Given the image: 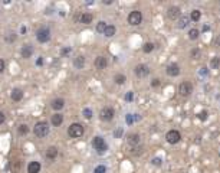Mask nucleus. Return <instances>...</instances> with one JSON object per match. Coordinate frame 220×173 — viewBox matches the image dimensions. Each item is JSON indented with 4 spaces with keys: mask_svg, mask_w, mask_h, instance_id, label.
I'll list each match as a JSON object with an SVG mask.
<instances>
[{
    "mask_svg": "<svg viewBox=\"0 0 220 173\" xmlns=\"http://www.w3.org/2000/svg\"><path fill=\"white\" fill-rule=\"evenodd\" d=\"M180 7H177V6H171L169 7V10H167V15H169L170 19H177V17H180Z\"/></svg>",
    "mask_w": 220,
    "mask_h": 173,
    "instance_id": "9b49d317",
    "label": "nucleus"
},
{
    "mask_svg": "<svg viewBox=\"0 0 220 173\" xmlns=\"http://www.w3.org/2000/svg\"><path fill=\"white\" fill-rule=\"evenodd\" d=\"M166 140L169 141L170 144H177L180 140H181V136L177 130H170L169 133L166 134Z\"/></svg>",
    "mask_w": 220,
    "mask_h": 173,
    "instance_id": "0eeeda50",
    "label": "nucleus"
},
{
    "mask_svg": "<svg viewBox=\"0 0 220 173\" xmlns=\"http://www.w3.org/2000/svg\"><path fill=\"white\" fill-rule=\"evenodd\" d=\"M84 117H85V118H88V120H89V118H92V110H91V108H85V110H84Z\"/></svg>",
    "mask_w": 220,
    "mask_h": 173,
    "instance_id": "473e14b6",
    "label": "nucleus"
},
{
    "mask_svg": "<svg viewBox=\"0 0 220 173\" xmlns=\"http://www.w3.org/2000/svg\"><path fill=\"white\" fill-rule=\"evenodd\" d=\"M160 84H161V82H160L158 78H155V79H152L151 81V86H154V88H155V86H160Z\"/></svg>",
    "mask_w": 220,
    "mask_h": 173,
    "instance_id": "e433bc0d",
    "label": "nucleus"
},
{
    "mask_svg": "<svg viewBox=\"0 0 220 173\" xmlns=\"http://www.w3.org/2000/svg\"><path fill=\"white\" fill-rule=\"evenodd\" d=\"M128 143L135 147L137 144H140V136H138V134H130V136H128Z\"/></svg>",
    "mask_w": 220,
    "mask_h": 173,
    "instance_id": "412c9836",
    "label": "nucleus"
},
{
    "mask_svg": "<svg viewBox=\"0 0 220 173\" xmlns=\"http://www.w3.org/2000/svg\"><path fill=\"white\" fill-rule=\"evenodd\" d=\"M188 38H190L191 40H196V39L199 38V30H197V29H191V30L188 32Z\"/></svg>",
    "mask_w": 220,
    "mask_h": 173,
    "instance_id": "c756f323",
    "label": "nucleus"
},
{
    "mask_svg": "<svg viewBox=\"0 0 220 173\" xmlns=\"http://www.w3.org/2000/svg\"><path fill=\"white\" fill-rule=\"evenodd\" d=\"M197 117H199V120L206 121V120H207V117H209V113H207L206 110H203V111H200V113L197 114Z\"/></svg>",
    "mask_w": 220,
    "mask_h": 173,
    "instance_id": "7c9ffc66",
    "label": "nucleus"
},
{
    "mask_svg": "<svg viewBox=\"0 0 220 173\" xmlns=\"http://www.w3.org/2000/svg\"><path fill=\"white\" fill-rule=\"evenodd\" d=\"M112 0H104V4H111Z\"/></svg>",
    "mask_w": 220,
    "mask_h": 173,
    "instance_id": "c03bdc74",
    "label": "nucleus"
},
{
    "mask_svg": "<svg viewBox=\"0 0 220 173\" xmlns=\"http://www.w3.org/2000/svg\"><path fill=\"white\" fill-rule=\"evenodd\" d=\"M106 65H108V61H106L105 56H98V58L95 59V67L98 69H105Z\"/></svg>",
    "mask_w": 220,
    "mask_h": 173,
    "instance_id": "f8f14e48",
    "label": "nucleus"
},
{
    "mask_svg": "<svg viewBox=\"0 0 220 173\" xmlns=\"http://www.w3.org/2000/svg\"><path fill=\"white\" fill-rule=\"evenodd\" d=\"M56 156H58V149H56V147L52 146V147H49V149L46 150V157H48V159L52 160V159H55Z\"/></svg>",
    "mask_w": 220,
    "mask_h": 173,
    "instance_id": "4be33fe9",
    "label": "nucleus"
},
{
    "mask_svg": "<svg viewBox=\"0 0 220 173\" xmlns=\"http://www.w3.org/2000/svg\"><path fill=\"white\" fill-rule=\"evenodd\" d=\"M106 26H108V25H106V23H105V22H99V23H98V25H97V32H99V33H104V32H105V29H106Z\"/></svg>",
    "mask_w": 220,
    "mask_h": 173,
    "instance_id": "a878e982",
    "label": "nucleus"
},
{
    "mask_svg": "<svg viewBox=\"0 0 220 173\" xmlns=\"http://www.w3.org/2000/svg\"><path fill=\"white\" fill-rule=\"evenodd\" d=\"M68 134H69V137H72V138L81 137V136L84 134V125H81V124H78V123L71 124L68 128Z\"/></svg>",
    "mask_w": 220,
    "mask_h": 173,
    "instance_id": "f03ea898",
    "label": "nucleus"
},
{
    "mask_svg": "<svg viewBox=\"0 0 220 173\" xmlns=\"http://www.w3.org/2000/svg\"><path fill=\"white\" fill-rule=\"evenodd\" d=\"M4 71V61L3 59H0V74Z\"/></svg>",
    "mask_w": 220,
    "mask_h": 173,
    "instance_id": "ea45409f",
    "label": "nucleus"
},
{
    "mask_svg": "<svg viewBox=\"0 0 220 173\" xmlns=\"http://www.w3.org/2000/svg\"><path fill=\"white\" fill-rule=\"evenodd\" d=\"M92 146H94V149L95 150H98V153H104L105 150H106V143H105V140L99 136H97V137H94L92 140Z\"/></svg>",
    "mask_w": 220,
    "mask_h": 173,
    "instance_id": "20e7f679",
    "label": "nucleus"
},
{
    "mask_svg": "<svg viewBox=\"0 0 220 173\" xmlns=\"http://www.w3.org/2000/svg\"><path fill=\"white\" fill-rule=\"evenodd\" d=\"M62 123H63V116H62L61 113H56V114L52 116V124H53V125L59 127Z\"/></svg>",
    "mask_w": 220,
    "mask_h": 173,
    "instance_id": "dca6fc26",
    "label": "nucleus"
},
{
    "mask_svg": "<svg viewBox=\"0 0 220 173\" xmlns=\"http://www.w3.org/2000/svg\"><path fill=\"white\" fill-rule=\"evenodd\" d=\"M200 74H204V75H206V74H207V71H206V68H202V71H200Z\"/></svg>",
    "mask_w": 220,
    "mask_h": 173,
    "instance_id": "a18cd8bd",
    "label": "nucleus"
},
{
    "mask_svg": "<svg viewBox=\"0 0 220 173\" xmlns=\"http://www.w3.org/2000/svg\"><path fill=\"white\" fill-rule=\"evenodd\" d=\"M73 65H75L78 69H81L85 65V56H82V55L76 56V58H75V61H73Z\"/></svg>",
    "mask_w": 220,
    "mask_h": 173,
    "instance_id": "a211bd4d",
    "label": "nucleus"
},
{
    "mask_svg": "<svg viewBox=\"0 0 220 173\" xmlns=\"http://www.w3.org/2000/svg\"><path fill=\"white\" fill-rule=\"evenodd\" d=\"M40 172V163L39 162H30L28 166V173H39Z\"/></svg>",
    "mask_w": 220,
    "mask_h": 173,
    "instance_id": "2eb2a0df",
    "label": "nucleus"
},
{
    "mask_svg": "<svg viewBox=\"0 0 220 173\" xmlns=\"http://www.w3.org/2000/svg\"><path fill=\"white\" fill-rule=\"evenodd\" d=\"M114 81L118 84V85H122L125 81H127V78H125V75H122V74H118V75H115V78H114Z\"/></svg>",
    "mask_w": 220,
    "mask_h": 173,
    "instance_id": "393cba45",
    "label": "nucleus"
},
{
    "mask_svg": "<svg viewBox=\"0 0 220 173\" xmlns=\"http://www.w3.org/2000/svg\"><path fill=\"white\" fill-rule=\"evenodd\" d=\"M92 19H94V16H92L91 13H84L82 16L79 17L81 23H84V25H89V23L92 22Z\"/></svg>",
    "mask_w": 220,
    "mask_h": 173,
    "instance_id": "6ab92c4d",
    "label": "nucleus"
},
{
    "mask_svg": "<svg viewBox=\"0 0 220 173\" xmlns=\"http://www.w3.org/2000/svg\"><path fill=\"white\" fill-rule=\"evenodd\" d=\"M4 118H6V117H4V114H3V113L0 111V125H1V124L4 123Z\"/></svg>",
    "mask_w": 220,
    "mask_h": 173,
    "instance_id": "79ce46f5",
    "label": "nucleus"
},
{
    "mask_svg": "<svg viewBox=\"0 0 220 173\" xmlns=\"http://www.w3.org/2000/svg\"><path fill=\"white\" fill-rule=\"evenodd\" d=\"M219 67H220V58H219V56L212 58V61H210V68H212V69H217Z\"/></svg>",
    "mask_w": 220,
    "mask_h": 173,
    "instance_id": "b1692460",
    "label": "nucleus"
},
{
    "mask_svg": "<svg viewBox=\"0 0 220 173\" xmlns=\"http://www.w3.org/2000/svg\"><path fill=\"white\" fill-rule=\"evenodd\" d=\"M33 133L36 137H46L48 134H49V124L46 123V121H39V123H36V125H35L33 128Z\"/></svg>",
    "mask_w": 220,
    "mask_h": 173,
    "instance_id": "f257e3e1",
    "label": "nucleus"
},
{
    "mask_svg": "<svg viewBox=\"0 0 220 173\" xmlns=\"http://www.w3.org/2000/svg\"><path fill=\"white\" fill-rule=\"evenodd\" d=\"M114 116H115V113H114V110L109 108V107L102 108L101 113H99V118H101L102 121H111L114 118Z\"/></svg>",
    "mask_w": 220,
    "mask_h": 173,
    "instance_id": "423d86ee",
    "label": "nucleus"
},
{
    "mask_svg": "<svg viewBox=\"0 0 220 173\" xmlns=\"http://www.w3.org/2000/svg\"><path fill=\"white\" fill-rule=\"evenodd\" d=\"M10 98H12L13 101H20V100L23 98V91H22L20 88H15V89L12 91V94H10Z\"/></svg>",
    "mask_w": 220,
    "mask_h": 173,
    "instance_id": "4468645a",
    "label": "nucleus"
},
{
    "mask_svg": "<svg viewBox=\"0 0 220 173\" xmlns=\"http://www.w3.org/2000/svg\"><path fill=\"white\" fill-rule=\"evenodd\" d=\"M200 16H202L200 10H193V12H191V15H190V19H191V20H194V22H197V20L200 19Z\"/></svg>",
    "mask_w": 220,
    "mask_h": 173,
    "instance_id": "cd10ccee",
    "label": "nucleus"
},
{
    "mask_svg": "<svg viewBox=\"0 0 220 173\" xmlns=\"http://www.w3.org/2000/svg\"><path fill=\"white\" fill-rule=\"evenodd\" d=\"M17 131H19V134H22V136H23V134H28V133H29V127H28L26 124H20Z\"/></svg>",
    "mask_w": 220,
    "mask_h": 173,
    "instance_id": "bb28decb",
    "label": "nucleus"
},
{
    "mask_svg": "<svg viewBox=\"0 0 220 173\" xmlns=\"http://www.w3.org/2000/svg\"><path fill=\"white\" fill-rule=\"evenodd\" d=\"M68 52H71V48H66V49H63V51H62V53H63V55H66Z\"/></svg>",
    "mask_w": 220,
    "mask_h": 173,
    "instance_id": "37998d69",
    "label": "nucleus"
},
{
    "mask_svg": "<svg viewBox=\"0 0 220 173\" xmlns=\"http://www.w3.org/2000/svg\"><path fill=\"white\" fill-rule=\"evenodd\" d=\"M32 52H33V48H32L30 45H25V46L22 48L20 53H22V56H23L25 59H29V58L32 56Z\"/></svg>",
    "mask_w": 220,
    "mask_h": 173,
    "instance_id": "ddd939ff",
    "label": "nucleus"
},
{
    "mask_svg": "<svg viewBox=\"0 0 220 173\" xmlns=\"http://www.w3.org/2000/svg\"><path fill=\"white\" fill-rule=\"evenodd\" d=\"M152 49H154V43H151V42H147V43L142 46V51L145 52V53H150Z\"/></svg>",
    "mask_w": 220,
    "mask_h": 173,
    "instance_id": "c85d7f7f",
    "label": "nucleus"
},
{
    "mask_svg": "<svg viewBox=\"0 0 220 173\" xmlns=\"http://www.w3.org/2000/svg\"><path fill=\"white\" fill-rule=\"evenodd\" d=\"M152 164H155V166H161V159H160V157H154V159H152Z\"/></svg>",
    "mask_w": 220,
    "mask_h": 173,
    "instance_id": "f704fd0d",
    "label": "nucleus"
},
{
    "mask_svg": "<svg viewBox=\"0 0 220 173\" xmlns=\"http://www.w3.org/2000/svg\"><path fill=\"white\" fill-rule=\"evenodd\" d=\"M213 45L217 46V48H220V35L216 38V39H213Z\"/></svg>",
    "mask_w": 220,
    "mask_h": 173,
    "instance_id": "4c0bfd02",
    "label": "nucleus"
},
{
    "mask_svg": "<svg viewBox=\"0 0 220 173\" xmlns=\"http://www.w3.org/2000/svg\"><path fill=\"white\" fill-rule=\"evenodd\" d=\"M125 121H127V123H128V124H133V114H128V116H127V117H125Z\"/></svg>",
    "mask_w": 220,
    "mask_h": 173,
    "instance_id": "58836bf2",
    "label": "nucleus"
},
{
    "mask_svg": "<svg viewBox=\"0 0 220 173\" xmlns=\"http://www.w3.org/2000/svg\"><path fill=\"white\" fill-rule=\"evenodd\" d=\"M134 72H135V75L138 77V78H144V77H147L148 74H150V69H148V67L147 65H137L135 69H134Z\"/></svg>",
    "mask_w": 220,
    "mask_h": 173,
    "instance_id": "1a4fd4ad",
    "label": "nucleus"
},
{
    "mask_svg": "<svg viewBox=\"0 0 220 173\" xmlns=\"http://www.w3.org/2000/svg\"><path fill=\"white\" fill-rule=\"evenodd\" d=\"M63 105H65V101H63L62 98H56V100H53V101H52V108H53V110H56V111L62 110V108H63Z\"/></svg>",
    "mask_w": 220,
    "mask_h": 173,
    "instance_id": "f3484780",
    "label": "nucleus"
},
{
    "mask_svg": "<svg viewBox=\"0 0 220 173\" xmlns=\"http://www.w3.org/2000/svg\"><path fill=\"white\" fill-rule=\"evenodd\" d=\"M125 100H127V101H131V100H133V92H128V94L125 95Z\"/></svg>",
    "mask_w": 220,
    "mask_h": 173,
    "instance_id": "a19ab883",
    "label": "nucleus"
},
{
    "mask_svg": "<svg viewBox=\"0 0 220 173\" xmlns=\"http://www.w3.org/2000/svg\"><path fill=\"white\" fill-rule=\"evenodd\" d=\"M188 22H190V16H181L180 20H178V25H177V26H178L180 29H184L187 25H188Z\"/></svg>",
    "mask_w": 220,
    "mask_h": 173,
    "instance_id": "5701e85b",
    "label": "nucleus"
},
{
    "mask_svg": "<svg viewBox=\"0 0 220 173\" xmlns=\"http://www.w3.org/2000/svg\"><path fill=\"white\" fill-rule=\"evenodd\" d=\"M191 91H193V85H191L190 82H187V81L181 82V84L178 85V92H180V95H183V97L190 95Z\"/></svg>",
    "mask_w": 220,
    "mask_h": 173,
    "instance_id": "6e6552de",
    "label": "nucleus"
},
{
    "mask_svg": "<svg viewBox=\"0 0 220 173\" xmlns=\"http://www.w3.org/2000/svg\"><path fill=\"white\" fill-rule=\"evenodd\" d=\"M115 32H117L115 26H112V25H108V26H106V29H105V32H104V35H105L106 38H112V36L115 35Z\"/></svg>",
    "mask_w": 220,
    "mask_h": 173,
    "instance_id": "aec40b11",
    "label": "nucleus"
},
{
    "mask_svg": "<svg viewBox=\"0 0 220 173\" xmlns=\"http://www.w3.org/2000/svg\"><path fill=\"white\" fill-rule=\"evenodd\" d=\"M166 72L170 77H177L180 74V67L177 64H170L169 67H167V69H166Z\"/></svg>",
    "mask_w": 220,
    "mask_h": 173,
    "instance_id": "9d476101",
    "label": "nucleus"
},
{
    "mask_svg": "<svg viewBox=\"0 0 220 173\" xmlns=\"http://www.w3.org/2000/svg\"><path fill=\"white\" fill-rule=\"evenodd\" d=\"M36 38H37L39 42L45 43V42H48V40L51 39V30H49L48 28H40V29L36 32Z\"/></svg>",
    "mask_w": 220,
    "mask_h": 173,
    "instance_id": "39448f33",
    "label": "nucleus"
},
{
    "mask_svg": "<svg viewBox=\"0 0 220 173\" xmlns=\"http://www.w3.org/2000/svg\"><path fill=\"white\" fill-rule=\"evenodd\" d=\"M191 56H193L194 59H199V56H200V51H197V49L191 51Z\"/></svg>",
    "mask_w": 220,
    "mask_h": 173,
    "instance_id": "c9c22d12",
    "label": "nucleus"
},
{
    "mask_svg": "<svg viewBox=\"0 0 220 173\" xmlns=\"http://www.w3.org/2000/svg\"><path fill=\"white\" fill-rule=\"evenodd\" d=\"M121 133H122L121 130H118V131H115V136H121Z\"/></svg>",
    "mask_w": 220,
    "mask_h": 173,
    "instance_id": "49530a36",
    "label": "nucleus"
},
{
    "mask_svg": "<svg viewBox=\"0 0 220 173\" xmlns=\"http://www.w3.org/2000/svg\"><path fill=\"white\" fill-rule=\"evenodd\" d=\"M94 173H106V167H105L104 164H99V166H97V167H95Z\"/></svg>",
    "mask_w": 220,
    "mask_h": 173,
    "instance_id": "2f4dec72",
    "label": "nucleus"
},
{
    "mask_svg": "<svg viewBox=\"0 0 220 173\" xmlns=\"http://www.w3.org/2000/svg\"><path fill=\"white\" fill-rule=\"evenodd\" d=\"M6 40H7V42H15V40H16V35H15V33H7V35H6Z\"/></svg>",
    "mask_w": 220,
    "mask_h": 173,
    "instance_id": "72a5a7b5",
    "label": "nucleus"
},
{
    "mask_svg": "<svg viewBox=\"0 0 220 173\" xmlns=\"http://www.w3.org/2000/svg\"><path fill=\"white\" fill-rule=\"evenodd\" d=\"M141 22H142V15H141V12L134 10V12H131V13L128 15V23H130L131 26H138Z\"/></svg>",
    "mask_w": 220,
    "mask_h": 173,
    "instance_id": "7ed1b4c3",
    "label": "nucleus"
}]
</instances>
